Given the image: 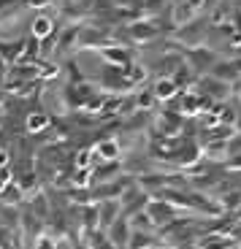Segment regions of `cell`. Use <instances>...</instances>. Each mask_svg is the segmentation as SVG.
<instances>
[{
	"mask_svg": "<svg viewBox=\"0 0 241 249\" xmlns=\"http://www.w3.org/2000/svg\"><path fill=\"white\" fill-rule=\"evenodd\" d=\"M119 217H122V203L117 198H103L98 203V228L100 231H109Z\"/></svg>",
	"mask_w": 241,
	"mask_h": 249,
	"instance_id": "6da1fadb",
	"label": "cell"
},
{
	"mask_svg": "<svg viewBox=\"0 0 241 249\" xmlns=\"http://www.w3.org/2000/svg\"><path fill=\"white\" fill-rule=\"evenodd\" d=\"M130 233H133V228H130V219H125V217H119L117 222L106 231V236H109V241L114 244L117 249H128V244H130Z\"/></svg>",
	"mask_w": 241,
	"mask_h": 249,
	"instance_id": "7a4b0ae2",
	"label": "cell"
},
{
	"mask_svg": "<svg viewBox=\"0 0 241 249\" xmlns=\"http://www.w3.org/2000/svg\"><path fill=\"white\" fill-rule=\"evenodd\" d=\"M147 214H149V219H152V225H168V222H173L176 209H173L171 203H166V200H152V203L147 206Z\"/></svg>",
	"mask_w": 241,
	"mask_h": 249,
	"instance_id": "3957f363",
	"label": "cell"
},
{
	"mask_svg": "<svg viewBox=\"0 0 241 249\" xmlns=\"http://www.w3.org/2000/svg\"><path fill=\"white\" fill-rule=\"evenodd\" d=\"M230 247H233V238L228 233H209V236L201 238L195 249H230Z\"/></svg>",
	"mask_w": 241,
	"mask_h": 249,
	"instance_id": "277c9868",
	"label": "cell"
},
{
	"mask_svg": "<svg viewBox=\"0 0 241 249\" xmlns=\"http://www.w3.org/2000/svg\"><path fill=\"white\" fill-rule=\"evenodd\" d=\"M198 92L204 95L206 100L209 98H225V95H228V87H225V81H220V79H204Z\"/></svg>",
	"mask_w": 241,
	"mask_h": 249,
	"instance_id": "5b68a950",
	"label": "cell"
},
{
	"mask_svg": "<svg viewBox=\"0 0 241 249\" xmlns=\"http://www.w3.org/2000/svg\"><path fill=\"white\" fill-rule=\"evenodd\" d=\"M84 238H87V249H117L111 241H109L106 231H100V228H95V231H87Z\"/></svg>",
	"mask_w": 241,
	"mask_h": 249,
	"instance_id": "8992f818",
	"label": "cell"
},
{
	"mask_svg": "<svg viewBox=\"0 0 241 249\" xmlns=\"http://www.w3.org/2000/svg\"><path fill=\"white\" fill-rule=\"evenodd\" d=\"M117 171H119V162L111 160V162H106V165H98L93 174H95V181H98V184H103V181H114V179H117V176H114Z\"/></svg>",
	"mask_w": 241,
	"mask_h": 249,
	"instance_id": "52a82bcc",
	"label": "cell"
},
{
	"mask_svg": "<svg viewBox=\"0 0 241 249\" xmlns=\"http://www.w3.org/2000/svg\"><path fill=\"white\" fill-rule=\"evenodd\" d=\"M98 157L100 160H106V162H111V160H117L119 157V143L114 141V138H109V141H100L98 143Z\"/></svg>",
	"mask_w": 241,
	"mask_h": 249,
	"instance_id": "ba28073f",
	"label": "cell"
},
{
	"mask_svg": "<svg viewBox=\"0 0 241 249\" xmlns=\"http://www.w3.org/2000/svg\"><path fill=\"white\" fill-rule=\"evenodd\" d=\"M176 89H179V87H176V81H173L171 76H163V79L155 84V95H157L160 100L173 98V95H176Z\"/></svg>",
	"mask_w": 241,
	"mask_h": 249,
	"instance_id": "9c48e42d",
	"label": "cell"
},
{
	"mask_svg": "<svg viewBox=\"0 0 241 249\" xmlns=\"http://www.w3.org/2000/svg\"><path fill=\"white\" fill-rule=\"evenodd\" d=\"M55 33V22H52L49 17H36L33 19V36L36 38H46Z\"/></svg>",
	"mask_w": 241,
	"mask_h": 249,
	"instance_id": "30bf717a",
	"label": "cell"
},
{
	"mask_svg": "<svg viewBox=\"0 0 241 249\" xmlns=\"http://www.w3.org/2000/svg\"><path fill=\"white\" fill-rule=\"evenodd\" d=\"M130 38H136V41H144V38H152L157 33L155 25H149V22H136V25H130Z\"/></svg>",
	"mask_w": 241,
	"mask_h": 249,
	"instance_id": "8fae6325",
	"label": "cell"
},
{
	"mask_svg": "<svg viewBox=\"0 0 241 249\" xmlns=\"http://www.w3.org/2000/svg\"><path fill=\"white\" fill-rule=\"evenodd\" d=\"M46 124H49V117H46L43 111H33L30 117H27V130H30V133H38V130H43Z\"/></svg>",
	"mask_w": 241,
	"mask_h": 249,
	"instance_id": "7c38bea8",
	"label": "cell"
},
{
	"mask_svg": "<svg viewBox=\"0 0 241 249\" xmlns=\"http://www.w3.org/2000/svg\"><path fill=\"white\" fill-rule=\"evenodd\" d=\"M90 160H93V152H79V157H76V165L79 168H90Z\"/></svg>",
	"mask_w": 241,
	"mask_h": 249,
	"instance_id": "4fadbf2b",
	"label": "cell"
},
{
	"mask_svg": "<svg viewBox=\"0 0 241 249\" xmlns=\"http://www.w3.org/2000/svg\"><path fill=\"white\" fill-rule=\"evenodd\" d=\"M60 244L55 241V238H38V247L36 249H57Z\"/></svg>",
	"mask_w": 241,
	"mask_h": 249,
	"instance_id": "5bb4252c",
	"label": "cell"
},
{
	"mask_svg": "<svg viewBox=\"0 0 241 249\" xmlns=\"http://www.w3.org/2000/svg\"><path fill=\"white\" fill-rule=\"evenodd\" d=\"M228 168H241V152L233 157H228Z\"/></svg>",
	"mask_w": 241,
	"mask_h": 249,
	"instance_id": "9a60e30c",
	"label": "cell"
},
{
	"mask_svg": "<svg viewBox=\"0 0 241 249\" xmlns=\"http://www.w3.org/2000/svg\"><path fill=\"white\" fill-rule=\"evenodd\" d=\"M8 71H6V60H3V57H0V79H3V76H6Z\"/></svg>",
	"mask_w": 241,
	"mask_h": 249,
	"instance_id": "2e32d148",
	"label": "cell"
},
{
	"mask_svg": "<svg viewBox=\"0 0 241 249\" xmlns=\"http://www.w3.org/2000/svg\"><path fill=\"white\" fill-rule=\"evenodd\" d=\"M236 217H239V219H241V206H239V212H236Z\"/></svg>",
	"mask_w": 241,
	"mask_h": 249,
	"instance_id": "e0dca14e",
	"label": "cell"
}]
</instances>
